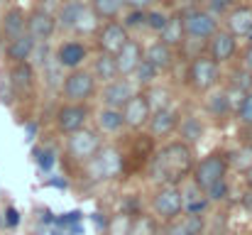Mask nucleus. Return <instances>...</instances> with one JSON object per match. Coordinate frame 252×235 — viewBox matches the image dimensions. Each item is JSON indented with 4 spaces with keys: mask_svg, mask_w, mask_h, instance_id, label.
Masks as SVG:
<instances>
[{
    "mask_svg": "<svg viewBox=\"0 0 252 235\" xmlns=\"http://www.w3.org/2000/svg\"><path fill=\"white\" fill-rule=\"evenodd\" d=\"M196 164L193 147L184 140H169L164 142L147 167L150 181L159 184H184L186 176H191V169Z\"/></svg>",
    "mask_w": 252,
    "mask_h": 235,
    "instance_id": "nucleus-1",
    "label": "nucleus"
},
{
    "mask_svg": "<svg viewBox=\"0 0 252 235\" xmlns=\"http://www.w3.org/2000/svg\"><path fill=\"white\" fill-rule=\"evenodd\" d=\"M84 174L91 184H105L123 174V155L118 147L103 145L95 155L84 164Z\"/></svg>",
    "mask_w": 252,
    "mask_h": 235,
    "instance_id": "nucleus-2",
    "label": "nucleus"
},
{
    "mask_svg": "<svg viewBox=\"0 0 252 235\" xmlns=\"http://www.w3.org/2000/svg\"><path fill=\"white\" fill-rule=\"evenodd\" d=\"M228 171H230L228 155L220 152V150H213V152H208L206 157L196 159V164L191 169V181L206 194L213 184L225 181L228 179Z\"/></svg>",
    "mask_w": 252,
    "mask_h": 235,
    "instance_id": "nucleus-3",
    "label": "nucleus"
},
{
    "mask_svg": "<svg viewBox=\"0 0 252 235\" xmlns=\"http://www.w3.org/2000/svg\"><path fill=\"white\" fill-rule=\"evenodd\" d=\"M179 15H181V22H184L186 39H193V42H203L206 44L220 27L218 15H213L208 7H201V5L181 7Z\"/></svg>",
    "mask_w": 252,
    "mask_h": 235,
    "instance_id": "nucleus-4",
    "label": "nucleus"
},
{
    "mask_svg": "<svg viewBox=\"0 0 252 235\" xmlns=\"http://www.w3.org/2000/svg\"><path fill=\"white\" fill-rule=\"evenodd\" d=\"M59 91H62V98L69 101V103H88L98 93V81H95L91 69L76 67V69H69L62 76Z\"/></svg>",
    "mask_w": 252,
    "mask_h": 235,
    "instance_id": "nucleus-5",
    "label": "nucleus"
},
{
    "mask_svg": "<svg viewBox=\"0 0 252 235\" xmlns=\"http://www.w3.org/2000/svg\"><path fill=\"white\" fill-rule=\"evenodd\" d=\"M220 64H216L208 54H196L191 57L189 67H186V83L196 91V93H208L213 88H218L220 83Z\"/></svg>",
    "mask_w": 252,
    "mask_h": 235,
    "instance_id": "nucleus-6",
    "label": "nucleus"
},
{
    "mask_svg": "<svg viewBox=\"0 0 252 235\" xmlns=\"http://www.w3.org/2000/svg\"><path fill=\"white\" fill-rule=\"evenodd\" d=\"M103 147V135L93 128H81L71 135H66L64 140V155L69 157V162L84 167L91 157Z\"/></svg>",
    "mask_w": 252,
    "mask_h": 235,
    "instance_id": "nucleus-7",
    "label": "nucleus"
},
{
    "mask_svg": "<svg viewBox=\"0 0 252 235\" xmlns=\"http://www.w3.org/2000/svg\"><path fill=\"white\" fill-rule=\"evenodd\" d=\"M152 213L159 223L174 221L176 216L184 213L181 184H159L157 186V191L152 194Z\"/></svg>",
    "mask_w": 252,
    "mask_h": 235,
    "instance_id": "nucleus-8",
    "label": "nucleus"
},
{
    "mask_svg": "<svg viewBox=\"0 0 252 235\" xmlns=\"http://www.w3.org/2000/svg\"><path fill=\"white\" fill-rule=\"evenodd\" d=\"M130 39V30L123 25V20H103L95 30V49L105 54H118L123 44Z\"/></svg>",
    "mask_w": 252,
    "mask_h": 235,
    "instance_id": "nucleus-9",
    "label": "nucleus"
},
{
    "mask_svg": "<svg viewBox=\"0 0 252 235\" xmlns=\"http://www.w3.org/2000/svg\"><path fill=\"white\" fill-rule=\"evenodd\" d=\"M59 25H57V12L44 10V7H32L27 12V34L37 42V44H47L54 34H57Z\"/></svg>",
    "mask_w": 252,
    "mask_h": 235,
    "instance_id": "nucleus-10",
    "label": "nucleus"
},
{
    "mask_svg": "<svg viewBox=\"0 0 252 235\" xmlns=\"http://www.w3.org/2000/svg\"><path fill=\"white\" fill-rule=\"evenodd\" d=\"M206 54L220 67L230 64L238 57V37L228 32L225 27H218V32L206 42Z\"/></svg>",
    "mask_w": 252,
    "mask_h": 235,
    "instance_id": "nucleus-11",
    "label": "nucleus"
},
{
    "mask_svg": "<svg viewBox=\"0 0 252 235\" xmlns=\"http://www.w3.org/2000/svg\"><path fill=\"white\" fill-rule=\"evenodd\" d=\"M179 120H181V110L169 105V108H159V110H152L150 115V123H147V133L152 140H167L171 135H176V128H179Z\"/></svg>",
    "mask_w": 252,
    "mask_h": 235,
    "instance_id": "nucleus-12",
    "label": "nucleus"
},
{
    "mask_svg": "<svg viewBox=\"0 0 252 235\" xmlns=\"http://www.w3.org/2000/svg\"><path fill=\"white\" fill-rule=\"evenodd\" d=\"M54 120H57V130L66 137V135H71V133L86 128L88 105H86V103H69V101H64V103L59 105Z\"/></svg>",
    "mask_w": 252,
    "mask_h": 235,
    "instance_id": "nucleus-13",
    "label": "nucleus"
},
{
    "mask_svg": "<svg viewBox=\"0 0 252 235\" xmlns=\"http://www.w3.org/2000/svg\"><path fill=\"white\" fill-rule=\"evenodd\" d=\"M135 91H140V88L132 83V78H125V76L115 78L110 83H103V88H100V105L123 110V105L135 96Z\"/></svg>",
    "mask_w": 252,
    "mask_h": 235,
    "instance_id": "nucleus-14",
    "label": "nucleus"
},
{
    "mask_svg": "<svg viewBox=\"0 0 252 235\" xmlns=\"http://www.w3.org/2000/svg\"><path fill=\"white\" fill-rule=\"evenodd\" d=\"M123 120H125V128L127 130H145L147 123H150V115H152V108L145 98L142 91H135V96L123 105Z\"/></svg>",
    "mask_w": 252,
    "mask_h": 235,
    "instance_id": "nucleus-15",
    "label": "nucleus"
},
{
    "mask_svg": "<svg viewBox=\"0 0 252 235\" xmlns=\"http://www.w3.org/2000/svg\"><path fill=\"white\" fill-rule=\"evenodd\" d=\"M62 69H76V67H84V62L88 59V47H86L81 39H64L57 49H54V57H52Z\"/></svg>",
    "mask_w": 252,
    "mask_h": 235,
    "instance_id": "nucleus-16",
    "label": "nucleus"
},
{
    "mask_svg": "<svg viewBox=\"0 0 252 235\" xmlns=\"http://www.w3.org/2000/svg\"><path fill=\"white\" fill-rule=\"evenodd\" d=\"M206 233V218L203 213H181L174 221L162 223L159 235H203Z\"/></svg>",
    "mask_w": 252,
    "mask_h": 235,
    "instance_id": "nucleus-17",
    "label": "nucleus"
},
{
    "mask_svg": "<svg viewBox=\"0 0 252 235\" xmlns=\"http://www.w3.org/2000/svg\"><path fill=\"white\" fill-rule=\"evenodd\" d=\"M142 59H145V44H142L140 39L130 37V39L123 44V49L115 54V62H118V71H120V76L130 78L132 76V71L140 67Z\"/></svg>",
    "mask_w": 252,
    "mask_h": 235,
    "instance_id": "nucleus-18",
    "label": "nucleus"
},
{
    "mask_svg": "<svg viewBox=\"0 0 252 235\" xmlns=\"http://www.w3.org/2000/svg\"><path fill=\"white\" fill-rule=\"evenodd\" d=\"M225 30L233 32L238 39H250L252 37V5H235L225 15Z\"/></svg>",
    "mask_w": 252,
    "mask_h": 235,
    "instance_id": "nucleus-19",
    "label": "nucleus"
},
{
    "mask_svg": "<svg viewBox=\"0 0 252 235\" xmlns=\"http://www.w3.org/2000/svg\"><path fill=\"white\" fill-rule=\"evenodd\" d=\"M145 59H147L152 67H157L159 74H167V71L174 69V64H176V49L164 44V42H159V39H155L152 44L145 47Z\"/></svg>",
    "mask_w": 252,
    "mask_h": 235,
    "instance_id": "nucleus-20",
    "label": "nucleus"
},
{
    "mask_svg": "<svg viewBox=\"0 0 252 235\" xmlns=\"http://www.w3.org/2000/svg\"><path fill=\"white\" fill-rule=\"evenodd\" d=\"M10 86L15 93H32L34 91V83H37V74L32 69L30 62H17V64H10Z\"/></svg>",
    "mask_w": 252,
    "mask_h": 235,
    "instance_id": "nucleus-21",
    "label": "nucleus"
},
{
    "mask_svg": "<svg viewBox=\"0 0 252 235\" xmlns=\"http://www.w3.org/2000/svg\"><path fill=\"white\" fill-rule=\"evenodd\" d=\"M0 32H2L5 42H10V39L25 34V32H27V12H25L22 7H10V10H5V15H2V20H0Z\"/></svg>",
    "mask_w": 252,
    "mask_h": 235,
    "instance_id": "nucleus-22",
    "label": "nucleus"
},
{
    "mask_svg": "<svg viewBox=\"0 0 252 235\" xmlns=\"http://www.w3.org/2000/svg\"><path fill=\"white\" fill-rule=\"evenodd\" d=\"M34 47H37V42L25 32V34H20V37H15V39L5 42V59H7L10 64L30 62V59H32V54H34Z\"/></svg>",
    "mask_w": 252,
    "mask_h": 235,
    "instance_id": "nucleus-23",
    "label": "nucleus"
},
{
    "mask_svg": "<svg viewBox=\"0 0 252 235\" xmlns=\"http://www.w3.org/2000/svg\"><path fill=\"white\" fill-rule=\"evenodd\" d=\"M157 39H159V42H164V44H169V47H174L176 52L181 49V44L186 42V32H184V22H181L179 10H176V12H171V15L167 17L164 27L157 32Z\"/></svg>",
    "mask_w": 252,
    "mask_h": 235,
    "instance_id": "nucleus-24",
    "label": "nucleus"
},
{
    "mask_svg": "<svg viewBox=\"0 0 252 235\" xmlns=\"http://www.w3.org/2000/svg\"><path fill=\"white\" fill-rule=\"evenodd\" d=\"M95 81L103 86V83H110L115 78H120V71H118V62H115V54H105V52H98L93 57V67H91Z\"/></svg>",
    "mask_w": 252,
    "mask_h": 235,
    "instance_id": "nucleus-25",
    "label": "nucleus"
},
{
    "mask_svg": "<svg viewBox=\"0 0 252 235\" xmlns=\"http://www.w3.org/2000/svg\"><path fill=\"white\" fill-rule=\"evenodd\" d=\"M95 125H98V133L100 135H118L125 130V120H123V113L115 110V108H100L98 115H95Z\"/></svg>",
    "mask_w": 252,
    "mask_h": 235,
    "instance_id": "nucleus-26",
    "label": "nucleus"
},
{
    "mask_svg": "<svg viewBox=\"0 0 252 235\" xmlns=\"http://www.w3.org/2000/svg\"><path fill=\"white\" fill-rule=\"evenodd\" d=\"M203 133H206V128H203V120H201V118H196V115H181L179 128H176L179 140H184L186 145L193 147V145L203 137Z\"/></svg>",
    "mask_w": 252,
    "mask_h": 235,
    "instance_id": "nucleus-27",
    "label": "nucleus"
},
{
    "mask_svg": "<svg viewBox=\"0 0 252 235\" xmlns=\"http://www.w3.org/2000/svg\"><path fill=\"white\" fill-rule=\"evenodd\" d=\"M84 5H86V0H64L59 5V10H57V25H59V30L71 32L74 25H76V20H79V12L84 10Z\"/></svg>",
    "mask_w": 252,
    "mask_h": 235,
    "instance_id": "nucleus-28",
    "label": "nucleus"
},
{
    "mask_svg": "<svg viewBox=\"0 0 252 235\" xmlns=\"http://www.w3.org/2000/svg\"><path fill=\"white\" fill-rule=\"evenodd\" d=\"M159 221L152 213H137L135 218L127 221L125 235H159Z\"/></svg>",
    "mask_w": 252,
    "mask_h": 235,
    "instance_id": "nucleus-29",
    "label": "nucleus"
},
{
    "mask_svg": "<svg viewBox=\"0 0 252 235\" xmlns=\"http://www.w3.org/2000/svg\"><path fill=\"white\" fill-rule=\"evenodd\" d=\"M142 93H145V98H147V103H150L152 110L169 108L171 101H174V91L169 88L167 83H159V81L152 83V86H147V88H142Z\"/></svg>",
    "mask_w": 252,
    "mask_h": 235,
    "instance_id": "nucleus-30",
    "label": "nucleus"
},
{
    "mask_svg": "<svg viewBox=\"0 0 252 235\" xmlns=\"http://www.w3.org/2000/svg\"><path fill=\"white\" fill-rule=\"evenodd\" d=\"M181 194H184V213H203L206 206L211 203V201L206 199V194H203L193 181H191L189 186H184Z\"/></svg>",
    "mask_w": 252,
    "mask_h": 235,
    "instance_id": "nucleus-31",
    "label": "nucleus"
},
{
    "mask_svg": "<svg viewBox=\"0 0 252 235\" xmlns=\"http://www.w3.org/2000/svg\"><path fill=\"white\" fill-rule=\"evenodd\" d=\"M91 5V10L100 17V20H115L127 10L125 0H86Z\"/></svg>",
    "mask_w": 252,
    "mask_h": 235,
    "instance_id": "nucleus-32",
    "label": "nucleus"
},
{
    "mask_svg": "<svg viewBox=\"0 0 252 235\" xmlns=\"http://www.w3.org/2000/svg\"><path fill=\"white\" fill-rule=\"evenodd\" d=\"M206 110L213 115V118H225L233 113L230 103H228V96H225V88L223 91H208V101H206Z\"/></svg>",
    "mask_w": 252,
    "mask_h": 235,
    "instance_id": "nucleus-33",
    "label": "nucleus"
},
{
    "mask_svg": "<svg viewBox=\"0 0 252 235\" xmlns=\"http://www.w3.org/2000/svg\"><path fill=\"white\" fill-rule=\"evenodd\" d=\"M159 76H162V74L157 71V67H152L147 59H142V62H140V67L132 71V76H130V78H132V83H135V86L142 91V88H147V86L157 83V78H159Z\"/></svg>",
    "mask_w": 252,
    "mask_h": 235,
    "instance_id": "nucleus-34",
    "label": "nucleus"
},
{
    "mask_svg": "<svg viewBox=\"0 0 252 235\" xmlns=\"http://www.w3.org/2000/svg\"><path fill=\"white\" fill-rule=\"evenodd\" d=\"M228 155V164H230V169H235V171H248L252 167V147L248 145H238L235 150H230V152H225Z\"/></svg>",
    "mask_w": 252,
    "mask_h": 235,
    "instance_id": "nucleus-35",
    "label": "nucleus"
},
{
    "mask_svg": "<svg viewBox=\"0 0 252 235\" xmlns=\"http://www.w3.org/2000/svg\"><path fill=\"white\" fill-rule=\"evenodd\" d=\"M235 118L240 120L243 128H252V91H248L245 98L240 101V105L235 110Z\"/></svg>",
    "mask_w": 252,
    "mask_h": 235,
    "instance_id": "nucleus-36",
    "label": "nucleus"
},
{
    "mask_svg": "<svg viewBox=\"0 0 252 235\" xmlns=\"http://www.w3.org/2000/svg\"><path fill=\"white\" fill-rule=\"evenodd\" d=\"M167 17H169L167 12H162V10L152 7V10H147V12H145V27H147V30H152V32H159V30L164 27Z\"/></svg>",
    "mask_w": 252,
    "mask_h": 235,
    "instance_id": "nucleus-37",
    "label": "nucleus"
},
{
    "mask_svg": "<svg viewBox=\"0 0 252 235\" xmlns=\"http://www.w3.org/2000/svg\"><path fill=\"white\" fill-rule=\"evenodd\" d=\"M230 86H235V88H240V91H252V71L240 67V69L235 71V76L230 78Z\"/></svg>",
    "mask_w": 252,
    "mask_h": 235,
    "instance_id": "nucleus-38",
    "label": "nucleus"
},
{
    "mask_svg": "<svg viewBox=\"0 0 252 235\" xmlns=\"http://www.w3.org/2000/svg\"><path fill=\"white\" fill-rule=\"evenodd\" d=\"M228 191H230V189H228V179H225V181L213 184V186L206 191V199H208L211 203H218V201H223V199L228 196Z\"/></svg>",
    "mask_w": 252,
    "mask_h": 235,
    "instance_id": "nucleus-39",
    "label": "nucleus"
},
{
    "mask_svg": "<svg viewBox=\"0 0 252 235\" xmlns=\"http://www.w3.org/2000/svg\"><path fill=\"white\" fill-rule=\"evenodd\" d=\"M230 7H235V0H211V5H208V10L213 15H225Z\"/></svg>",
    "mask_w": 252,
    "mask_h": 235,
    "instance_id": "nucleus-40",
    "label": "nucleus"
},
{
    "mask_svg": "<svg viewBox=\"0 0 252 235\" xmlns=\"http://www.w3.org/2000/svg\"><path fill=\"white\" fill-rule=\"evenodd\" d=\"M127 2V10H140V12H147L152 10L159 0H125Z\"/></svg>",
    "mask_w": 252,
    "mask_h": 235,
    "instance_id": "nucleus-41",
    "label": "nucleus"
},
{
    "mask_svg": "<svg viewBox=\"0 0 252 235\" xmlns=\"http://www.w3.org/2000/svg\"><path fill=\"white\" fill-rule=\"evenodd\" d=\"M240 67L248 69V71H252V37H250V44H248L245 52H243V62H240Z\"/></svg>",
    "mask_w": 252,
    "mask_h": 235,
    "instance_id": "nucleus-42",
    "label": "nucleus"
},
{
    "mask_svg": "<svg viewBox=\"0 0 252 235\" xmlns=\"http://www.w3.org/2000/svg\"><path fill=\"white\" fill-rule=\"evenodd\" d=\"M169 5H174V7H193V5H201V2H206V0H167Z\"/></svg>",
    "mask_w": 252,
    "mask_h": 235,
    "instance_id": "nucleus-43",
    "label": "nucleus"
},
{
    "mask_svg": "<svg viewBox=\"0 0 252 235\" xmlns=\"http://www.w3.org/2000/svg\"><path fill=\"white\" fill-rule=\"evenodd\" d=\"M240 203H243L245 213H248V216L252 218V189H248V191L243 194V201H240Z\"/></svg>",
    "mask_w": 252,
    "mask_h": 235,
    "instance_id": "nucleus-44",
    "label": "nucleus"
},
{
    "mask_svg": "<svg viewBox=\"0 0 252 235\" xmlns=\"http://www.w3.org/2000/svg\"><path fill=\"white\" fill-rule=\"evenodd\" d=\"M240 142L248 145V147H252V128H243V133H240Z\"/></svg>",
    "mask_w": 252,
    "mask_h": 235,
    "instance_id": "nucleus-45",
    "label": "nucleus"
},
{
    "mask_svg": "<svg viewBox=\"0 0 252 235\" xmlns=\"http://www.w3.org/2000/svg\"><path fill=\"white\" fill-rule=\"evenodd\" d=\"M243 181H245L248 189H252V167L248 169V171H243Z\"/></svg>",
    "mask_w": 252,
    "mask_h": 235,
    "instance_id": "nucleus-46",
    "label": "nucleus"
}]
</instances>
